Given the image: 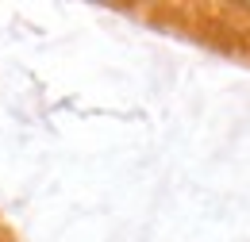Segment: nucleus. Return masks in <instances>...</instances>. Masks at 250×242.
<instances>
[]
</instances>
